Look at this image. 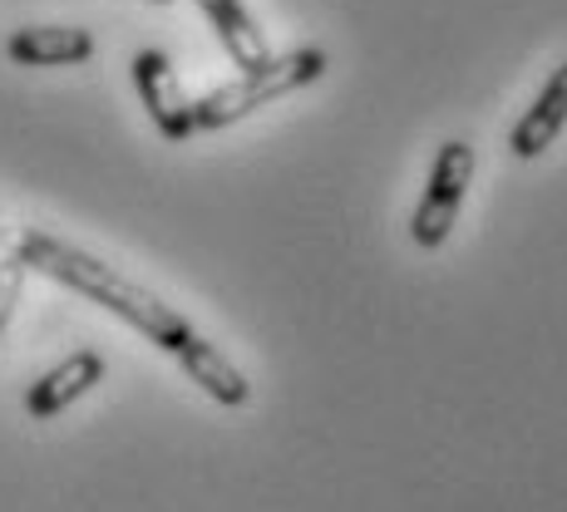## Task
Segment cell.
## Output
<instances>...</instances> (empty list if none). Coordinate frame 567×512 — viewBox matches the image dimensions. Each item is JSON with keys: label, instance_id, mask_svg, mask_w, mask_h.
<instances>
[{"label": "cell", "instance_id": "cell-8", "mask_svg": "<svg viewBox=\"0 0 567 512\" xmlns=\"http://www.w3.org/2000/svg\"><path fill=\"white\" fill-rule=\"evenodd\" d=\"M178 365H183V375H188L193 385L203 389V395H213L223 409H243L247 399H252V385H247V375L223 351H217L213 341H203V335L178 355Z\"/></svg>", "mask_w": 567, "mask_h": 512}, {"label": "cell", "instance_id": "cell-6", "mask_svg": "<svg viewBox=\"0 0 567 512\" xmlns=\"http://www.w3.org/2000/svg\"><path fill=\"white\" fill-rule=\"evenodd\" d=\"M10 64L25 70H60V64H84L94 54V35L80 25H25L6 40Z\"/></svg>", "mask_w": 567, "mask_h": 512}, {"label": "cell", "instance_id": "cell-10", "mask_svg": "<svg viewBox=\"0 0 567 512\" xmlns=\"http://www.w3.org/2000/svg\"><path fill=\"white\" fill-rule=\"evenodd\" d=\"M25 276H30L25 257H20L16 247H10V252L0 257V345H6L10 315H16V301H20V291H25Z\"/></svg>", "mask_w": 567, "mask_h": 512}, {"label": "cell", "instance_id": "cell-1", "mask_svg": "<svg viewBox=\"0 0 567 512\" xmlns=\"http://www.w3.org/2000/svg\"><path fill=\"white\" fill-rule=\"evenodd\" d=\"M16 252L25 257L30 271H40V276L60 281V286L80 291V296H90L94 306H104L109 315H118L124 325H134L144 341H154L158 351H168L173 359L198 341V331L188 325V315H183V311H173L168 301H158L148 286L128 281L124 271H114L109 261L80 252V247L60 242V237L40 232V227H25V232L16 237Z\"/></svg>", "mask_w": 567, "mask_h": 512}, {"label": "cell", "instance_id": "cell-5", "mask_svg": "<svg viewBox=\"0 0 567 512\" xmlns=\"http://www.w3.org/2000/svg\"><path fill=\"white\" fill-rule=\"evenodd\" d=\"M100 379H104V355H94V351L64 355L60 365L45 369V375L30 385L25 414H30V419H54V414H64L70 405H80V399L90 395Z\"/></svg>", "mask_w": 567, "mask_h": 512}, {"label": "cell", "instance_id": "cell-4", "mask_svg": "<svg viewBox=\"0 0 567 512\" xmlns=\"http://www.w3.org/2000/svg\"><path fill=\"white\" fill-rule=\"evenodd\" d=\"M134 90H138V100H144L148 118H154V128L168 144H188V138L198 134V124H193V100L183 94L178 70H173V60L163 50L134 54Z\"/></svg>", "mask_w": 567, "mask_h": 512}, {"label": "cell", "instance_id": "cell-2", "mask_svg": "<svg viewBox=\"0 0 567 512\" xmlns=\"http://www.w3.org/2000/svg\"><path fill=\"white\" fill-rule=\"evenodd\" d=\"M326 64L331 60H326V50H316V45L291 50V54H267L257 70H243V80H233V84H223V90L193 100V124H198L203 134H217V128L243 124V118L257 114L261 104L316 84L326 74Z\"/></svg>", "mask_w": 567, "mask_h": 512}, {"label": "cell", "instance_id": "cell-3", "mask_svg": "<svg viewBox=\"0 0 567 512\" xmlns=\"http://www.w3.org/2000/svg\"><path fill=\"white\" fill-rule=\"evenodd\" d=\"M474 168H478L474 144H464V138L440 144V154L430 163V182H424L420 207H414V217H410V237L420 252H440V247L450 242L454 222H460L464 192H468V182H474Z\"/></svg>", "mask_w": 567, "mask_h": 512}, {"label": "cell", "instance_id": "cell-7", "mask_svg": "<svg viewBox=\"0 0 567 512\" xmlns=\"http://www.w3.org/2000/svg\"><path fill=\"white\" fill-rule=\"evenodd\" d=\"M563 128H567V60L553 70V80L543 84V94L533 100V108L514 124L508 148H514L518 158H543L553 144H558Z\"/></svg>", "mask_w": 567, "mask_h": 512}, {"label": "cell", "instance_id": "cell-9", "mask_svg": "<svg viewBox=\"0 0 567 512\" xmlns=\"http://www.w3.org/2000/svg\"><path fill=\"white\" fill-rule=\"evenodd\" d=\"M198 10L207 15V25L217 30V40H223L227 60H233L237 70H257V64L271 54L267 35H261V25L247 15L243 0H198Z\"/></svg>", "mask_w": 567, "mask_h": 512}, {"label": "cell", "instance_id": "cell-11", "mask_svg": "<svg viewBox=\"0 0 567 512\" xmlns=\"http://www.w3.org/2000/svg\"><path fill=\"white\" fill-rule=\"evenodd\" d=\"M148 6H173V0H148Z\"/></svg>", "mask_w": 567, "mask_h": 512}]
</instances>
